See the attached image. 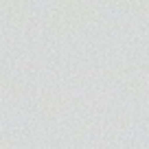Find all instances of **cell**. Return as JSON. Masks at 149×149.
<instances>
[{
    "instance_id": "cell-1",
    "label": "cell",
    "mask_w": 149,
    "mask_h": 149,
    "mask_svg": "<svg viewBox=\"0 0 149 149\" xmlns=\"http://www.w3.org/2000/svg\"><path fill=\"white\" fill-rule=\"evenodd\" d=\"M92 15V5L84 2V0H66L61 2V18L70 20V22H84Z\"/></svg>"
}]
</instances>
